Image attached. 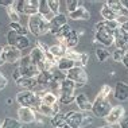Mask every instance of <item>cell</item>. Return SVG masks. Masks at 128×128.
<instances>
[{
    "instance_id": "cell-1",
    "label": "cell",
    "mask_w": 128,
    "mask_h": 128,
    "mask_svg": "<svg viewBox=\"0 0 128 128\" xmlns=\"http://www.w3.org/2000/svg\"><path fill=\"white\" fill-rule=\"evenodd\" d=\"M76 84L72 82L70 80L65 78L64 81L60 82L57 88V97H58V102L61 104H72L76 100Z\"/></svg>"
},
{
    "instance_id": "cell-2",
    "label": "cell",
    "mask_w": 128,
    "mask_h": 128,
    "mask_svg": "<svg viewBox=\"0 0 128 128\" xmlns=\"http://www.w3.org/2000/svg\"><path fill=\"white\" fill-rule=\"evenodd\" d=\"M49 20L44 16H42L40 14H35V15L28 18V30L32 35L35 36H42L44 34L49 32Z\"/></svg>"
},
{
    "instance_id": "cell-3",
    "label": "cell",
    "mask_w": 128,
    "mask_h": 128,
    "mask_svg": "<svg viewBox=\"0 0 128 128\" xmlns=\"http://www.w3.org/2000/svg\"><path fill=\"white\" fill-rule=\"evenodd\" d=\"M16 101L20 104V106L31 108L36 112L38 106H39V104H40V98L38 97V94L32 90H22L16 94Z\"/></svg>"
},
{
    "instance_id": "cell-4",
    "label": "cell",
    "mask_w": 128,
    "mask_h": 128,
    "mask_svg": "<svg viewBox=\"0 0 128 128\" xmlns=\"http://www.w3.org/2000/svg\"><path fill=\"white\" fill-rule=\"evenodd\" d=\"M20 64H19V73L20 77H27V78H36L39 76V69H38L35 65L32 64L30 55H24V57L20 58Z\"/></svg>"
},
{
    "instance_id": "cell-5",
    "label": "cell",
    "mask_w": 128,
    "mask_h": 128,
    "mask_svg": "<svg viewBox=\"0 0 128 128\" xmlns=\"http://www.w3.org/2000/svg\"><path fill=\"white\" fill-rule=\"evenodd\" d=\"M14 7L19 12V15L23 14V15L32 16L38 14L39 0H18V2H14Z\"/></svg>"
},
{
    "instance_id": "cell-6",
    "label": "cell",
    "mask_w": 128,
    "mask_h": 128,
    "mask_svg": "<svg viewBox=\"0 0 128 128\" xmlns=\"http://www.w3.org/2000/svg\"><path fill=\"white\" fill-rule=\"evenodd\" d=\"M66 78L70 80L72 82H74L76 86H84L88 84V74H86L84 68L80 66H74L70 70L66 72Z\"/></svg>"
},
{
    "instance_id": "cell-7",
    "label": "cell",
    "mask_w": 128,
    "mask_h": 128,
    "mask_svg": "<svg viewBox=\"0 0 128 128\" xmlns=\"http://www.w3.org/2000/svg\"><path fill=\"white\" fill-rule=\"evenodd\" d=\"M112 109V104H110L109 98L101 100V98H96L94 101L92 102V112L94 116L101 117V119H105L108 116L109 110Z\"/></svg>"
},
{
    "instance_id": "cell-8",
    "label": "cell",
    "mask_w": 128,
    "mask_h": 128,
    "mask_svg": "<svg viewBox=\"0 0 128 128\" xmlns=\"http://www.w3.org/2000/svg\"><path fill=\"white\" fill-rule=\"evenodd\" d=\"M7 44L10 46H14L16 47L18 50H23V49H27L30 46V39L24 35H19V34L14 32V31L10 30L7 32Z\"/></svg>"
},
{
    "instance_id": "cell-9",
    "label": "cell",
    "mask_w": 128,
    "mask_h": 128,
    "mask_svg": "<svg viewBox=\"0 0 128 128\" xmlns=\"http://www.w3.org/2000/svg\"><path fill=\"white\" fill-rule=\"evenodd\" d=\"M84 119L85 115L82 112L69 110V112L65 113V123L70 128H82L84 127Z\"/></svg>"
},
{
    "instance_id": "cell-10",
    "label": "cell",
    "mask_w": 128,
    "mask_h": 128,
    "mask_svg": "<svg viewBox=\"0 0 128 128\" xmlns=\"http://www.w3.org/2000/svg\"><path fill=\"white\" fill-rule=\"evenodd\" d=\"M3 61L8 62V64H15V62H19L20 58H22V53L20 50H18L16 47L10 46V44H6L3 46Z\"/></svg>"
},
{
    "instance_id": "cell-11",
    "label": "cell",
    "mask_w": 128,
    "mask_h": 128,
    "mask_svg": "<svg viewBox=\"0 0 128 128\" xmlns=\"http://www.w3.org/2000/svg\"><path fill=\"white\" fill-rule=\"evenodd\" d=\"M124 115H126V109H124L123 105L112 106V109L109 110L108 116L105 117V122L108 123V126H113V124H117V123L122 122Z\"/></svg>"
},
{
    "instance_id": "cell-12",
    "label": "cell",
    "mask_w": 128,
    "mask_h": 128,
    "mask_svg": "<svg viewBox=\"0 0 128 128\" xmlns=\"http://www.w3.org/2000/svg\"><path fill=\"white\" fill-rule=\"evenodd\" d=\"M66 15H64V14H58V15H54L53 18H51L49 20V32L53 34V35H57V32L60 31L62 27H64L65 24H68L66 22Z\"/></svg>"
},
{
    "instance_id": "cell-13",
    "label": "cell",
    "mask_w": 128,
    "mask_h": 128,
    "mask_svg": "<svg viewBox=\"0 0 128 128\" xmlns=\"http://www.w3.org/2000/svg\"><path fill=\"white\" fill-rule=\"evenodd\" d=\"M65 57L69 58L70 61H73L76 66H80V68H84L89 61V55L86 53H77L76 50H66Z\"/></svg>"
},
{
    "instance_id": "cell-14",
    "label": "cell",
    "mask_w": 128,
    "mask_h": 128,
    "mask_svg": "<svg viewBox=\"0 0 128 128\" xmlns=\"http://www.w3.org/2000/svg\"><path fill=\"white\" fill-rule=\"evenodd\" d=\"M18 119L22 124H30L34 123L36 119V112L31 108H24V106H20L18 109Z\"/></svg>"
},
{
    "instance_id": "cell-15",
    "label": "cell",
    "mask_w": 128,
    "mask_h": 128,
    "mask_svg": "<svg viewBox=\"0 0 128 128\" xmlns=\"http://www.w3.org/2000/svg\"><path fill=\"white\" fill-rule=\"evenodd\" d=\"M113 43L116 44L117 49L128 53V35L120 30V27L113 32Z\"/></svg>"
},
{
    "instance_id": "cell-16",
    "label": "cell",
    "mask_w": 128,
    "mask_h": 128,
    "mask_svg": "<svg viewBox=\"0 0 128 128\" xmlns=\"http://www.w3.org/2000/svg\"><path fill=\"white\" fill-rule=\"evenodd\" d=\"M113 97L119 101H126L128 98V85L123 81L116 82L115 88H113Z\"/></svg>"
},
{
    "instance_id": "cell-17",
    "label": "cell",
    "mask_w": 128,
    "mask_h": 128,
    "mask_svg": "<svg viewBox=\"0 0 128 128\" xmlns=\"http://www.w3.org/2000/svg\"><path fill=\"white\" fill-rule=\"evenodd\" d=\"M78 40L80 39H78L77 32H76L74 30H70V32H69L64 39L60 40V44H61V46H64L66 50H72L73 47H76L78 44Z\"/></svg>"
},
{
    "instance_id": "cell-18",
    "label": "cell",
    "mask_w": 128,
    "mask_h": 128,
    "mask_svg": "<svg viewBox=\"0 0 128 128\" xmlns=\"http://www.w3.org/2000/svg\"><path fill=\"white\" fill-rule=\"evenodd\" d=\"M94 39L98 43L104 44V46H112L113 44V34L108 32L104 30H96L94 31Z\"/></svg>"
},
{
    "instance_id": "cell-19",
    "label": "cell",
    "mask_w": 128,
    "mask_h": 128,
    "mask_svg": "<svg viewBox=\"0 0 128 128\" xmlns=\"http://www.w3.org/2000/svg\"><path fill=\"white\" fill-rule=\"evenodd\" d=\"M36 112H39L40 115L47 116V117H54L55 115L60 113V104H54V105H44L40 102L38 106Z\"/></svg>"
},
{
    "instance_id": "cell-20",
    "label": "cell",
    "mask_w": 128,
    "mask_h": 128,
    "mask_svg": "<svg viewBox=\"0 0 128 128\" xmlns=\"http://www.w3.org/2000/svg\"><path fill=\"white\" fill-rule=\"evenodd\" d=\"M120 27L119 22L117 20H102V22L96 23L94 26V31L96 30H104V31H108V32H115V31Z\"/></svg>"
},
{
    "instance_id": "cell-21",
    "label": "cell",
    "mask_w": 128,
    "mask_h": 128,
    "mask_svg": "<svg viewBox=\"0 0 128 128\" xmlns=\"http://www.w3.org/2000/svg\"><path fill=\"white\" fill-rule=\"evenodd\" d=\"M68 18L73 19V20H89L90 19V12L85 8L84 6H80L76 11L73 12H69L68 14Z\"/></svg>"
},
{
    "instance_id": "cell-22",
    "label": "cell",
    "mask_w": 128,
    "mask_h": 128,
    "mask_svg": "<svg viewBox=\"0 0 128 128\" xmlns=\"http://www.w3.org/2000/svg\"><path fill=\"white\" fill-rule=\"evenodd\" d=\"M105 4L108 6L112 11H115L117 14V16H126V18H128V11L126 10V7L123 6L122 2H117V0H110V2H106Z\"/></svg>"
},
{
    "instance_id": "cell-23",
    "label": "cell",
    "mask_w": 128,
    "mask_h": 128,
    "mask_svg": "<svg viewBox=\"0 0 128 128\" xmlns=\"http://www.w3.org/2000/svg\"><path fill=\"white\" fill-rule=\"evenodd\" d=\"M76 104H77V106L80 108V110H82V112H88V110H92V102L89 101V98L86 97L84 93H81V94L76 96Z\"/></svg>"
},
{
    "instance_id": "cell-24",
    "label": "cell",
    "mask_w": 128,
    "mask_h": 128,
    "mask_svg": "<svg viewBox=\"0 0 128 128\" xmlns=\"http://www.w3.org/2000/svg\"><path fill=\"white\" fill-rule=\"evenodd\" d=\"M15 82H16V85H18V86L24 88L26 90H31V89H34L38 85L36 78H27V77H20V78L16 80Z\"/></svg>"
},
{
    "instance_id": "cell-25",
    "label": "cell",
    "mask_w": 128,
    "mask_h": 128,
    "mask_svg": "<svg viewBox=\"0 0 128 128\" xmlns=\"http://www.w3.org/2000/svg\"><path fill=\"white\" fill-rule=\"evenodd\" d=\"M55 66H57V69L60 72H62V73H66L68 70H70L72 68H74L76 66V64L73 61H70L69 60V58H66V57H64V58H61V60H58L57 61V65H55Z\"/></svg>"
},
{
    "instance_id": "cell-26",
    "label": "cell",
    "mask_w": 128,
    "mask_h": 128,
    "mask_svg": "<svg viewBox=\"0 0 128 128\" xmlns=\"http://www.w3.org/2000/svg\"><path fill=\"white\" fill-rule=\"evenodd\" d=\"M49 51L57 61L61 60V58H64L65 54H66V49H65L64 46H61V44H54V46L49 47Z\"/></svg>"
},
{
    "instance_id": "cell-27",
    "label": "cell",
    "mask_w": 128,
    "mask_h": 128,
    "mask_svg": "<svg viewBox=\"0 0 128 128\" xmlns=\"http://www.w3.org/2000/svg\"><path fill=\"white\" fill-rule=\"evenodd\" d=\"M38 14H40L42 16H44L47 20H50L53 18V14L50 12V8L47 6V0H39V7H38Z\"/></svg>"
},
{
    "instance_id": "cell-28",
    "label": "cell",
    "mask_w": 128,
    "mask_h": 128,
    "mask_svg": "<svg viewBox=\"0 0 128 128\" xmlns=\"http://www.w3.org/2000/svg\"><path fill=\"white\" fill-rule=\"evenodd\" d=\"M40 102L44 104V105H54V104H58V97L53 92H44Z\"/></svg>"
},
{
    "instance_id": "cell-29",
    "label": "cell",
    "mask_w": 128,
    "mask_h": 128,
    "mask_svg": "<svg viewBox=\"0 0 128 128\" xmlns=\"http://www.w3.org/2000/svg\"><path fill=\"white\" fill-rule=\"evenodd\" d=\"M101 16L104 18V20H116L117 18H119L117 14L115 11H112L106 4H104L102 8H101Z\"/></svg>"
},
{
    "instance_id": "cell-30",
    "label": "cell",
    "mask_w": 128,
    "mask_h": 128,
    "mask_svg": "<svg viewBox=\"0 0 128 128\" xmlns=\"http://www.w3.org/2000/svg\"><path fill=\"white\" fill-rule=\"evenodd\" d=\"M6 12H7V15H8V18L11 19V23H19V20H20V15H19V12L16 11V8L12 6H8L6 8Z\"/></svg>"
},
{
    "instance_id": "cell-31",
    "label": "cell",
    "mask_w": 128,
    "mask_h": 128,
    "mask_svg": "<svg viewBox=\"0 0 128 128\" xmlns=\"http://www.w3.org/2000/svg\"><path fill=\"white\" fill-rule=\"evenodd\" d=\"M65 113H58L54 117H51V126L54 128H60L62 126H65Z\"/></svg>"
},
{
    "instance_id": "cell-32",
    "label": "cell",
    "mask_w": 128,
    "mask_h": 128,
    "mask_svg": "<svg viewBox=\"0 0 128 128\" xmlns=\"http://www.w3.org/2000/svg\"><path fill=\"white\" fill-rule=\"evenodd\" d=\"M2 128H22V123L19 120L7 117V119H4V122H3Z\"/></svg>"
},
{
    "instance_id": "cell-33",
    "label": "cell",
    "mask_w": 128,
    "mask_h": 128,
    "mask_svg": "<svg viewBox=\"0 0 128 128\" xmlns=\"http://www.w3.org/2000/svg\"><path fill=\"white\" fill-rule=\"evenodd\" d=\"M109 51L105 49V47H97L96 49V57H97L98 62H104L109 58Z\"/></svg>"
},
{
    "instance_id": "cell-34",
    "label": "cell",
    "mask_w": 128,
    "mask_h": 128,
    "mask_svg": "<svg viewBox=\"0 0 128 128\" xmlns=\"http://www.w3.org/2000/svg\"><path fill=\"white\" fill-rule=\"evenodd\" d=\"M10 28L14 32L19 34V35H24V36H27V32H28V30L24 28L20 23H10Z\"/></svg>"
},
{
    "instance_id": "cell-35",
    "label": "cell",
    "mask_w": 128,
    "mask_h": 128,
    "mask_svg": "<svg viewBox=\"0 0 128 128\" xmlns=\"http://www.w3.org/2000/svg\"><path fill=\"white\" fill-rule=\"evenodd\" d=\"M112 93V88L109 85H102L101 89H100L98 94L96 96V98H101V100H105V98H109V94Z\"/></svg>"
},
{
    "instance_id": "cell-36",
    "label": "cell",
    "mask_w": 128,
    "mask_h": 128,
    "mask_svg": "<svg viewBox=\"0 0 128 128\" xmlns=\"http://www.w3.org/2000/svg\"><path fill=\"white\" fill-rule=\"evenodd\" d=\"M47 6H49L50 12L53 15H58L60 14V2L58 0H47Z\"/></svg>"
},
{
    "instance_id": "cell-37",
    "label": "cell",
    "mask_w": 128,
    "mask_h": 128,
    "mask_svg": "<svg viewBox=\"0 0 128 128\" xmlns=\"http://www.w3.org/2000/svg\"><path fill=\"white\" fill-rule=\"evenodd\" d=\"M70 30H72V28H70V26H69V24H65V26L62 27V28L57 32V35H55V36H57V39H58V40L64 39V38L66 36L69 32H70Z\"/></svg>"
},
{
    "instance_id": "cell-38",
    "label": "cell",
    "mask_w": 128,
    "mask_h": 128,
    "mask_svg": "<svg viewBox=\"0 0 128 128\" xmlns=\"http://www.w3.org/2000/svg\"><path fill=\"white\" fill-rule=\"evenodd\" d=\"M124 55H126V51H123V50H120V49H116L115 51H113V54H112V58L116 62H122Z\"/></svg>"
},
{
    "instance_id": "cell-39",
    "label": "cell",
    "mask_w": 128,
    "mask_h": 128,
    "mask_svg": "<svg viewBox=\"0 0 128 128\" xmlns=\"http://www.w3.org/2000/svg\"><path fill=\"white\" fill-rule=\"evenodd\" d=\"M66 4H68V11L69 12H73V11H76V10L80 6H81V3L77 2V0H70V2H68Z\"/></svg>"
},
{
    "instance_id": "cell-40",
    "label": "cell",
    "mask_w": 128,
    "mask_h": 128,
    "mask_svg": "<svg viewBox=\"0 0 128 128\" xmlns=\"http://www.w3.org/2000/svg\"><path fill=\"white\" fill-rule=\"evenodd\" d=\"M6 86H7V78H6V76L0 72V92H2Z\"/></svg>"
},
{
    "instance_id": "cell-41",
    "label": "cell",
    "mask_w": 128,
    "mask_h": 128,
    "mask_svg": "<svg viewBox=\"0 0 128 128\" xmlns=\"http://www.w3.org/2000/svg\"><path fill=\"white\" fill-rule=\"evenodd\" d=\"M120 128H128V113L124 115L122 122H120Z\"/></svg>"
},
{
    "instance_id": "cell-42",
    "label": "cell",
    "mask_w": 128,
    "mask_h": 128,
    "mask_svg": "<svg viewBox=\"0 0 128 128\" xmlns=\"http://www.w3.org/2000/svg\"><path fill=\"white\" fill-rule=\"evenodd\" d=\"M120 30H122L124 34H127V35H128V20L126 23H123V24H120Z\"/></svg>"
},
{
    "instance_id": "cell-43",
    "label": "cell",
    "mask_w": 128,
    "mask_h": 128,
    "mask_svg": "<svg viewBox=\"0 0 128 128\" xmlns=\"http://www.w3.org/2000/svg\"><path fill=\"white\" fill-rule=\"evenodd\" d=\"M122 64L126 66L127 69H128V53H126V55L123 57V60H122Z\"/></svg>"
},
{
    "instance_id": "cell-44",
    "label": "cell",
    "mask_w": 128,
    "mask_h": 128,
    "mask_svg": "<svg viewBox=\"0 0 128 128\" xmlns=\"http://www.w3.org/2000/svg\"><path fill=\"white\" fill-rule=\"evenodd\" d=\"M14 2H4V0H0V6H6V8L8 6H12Z\"/></svg>"
},
{
    "instance_id": "cell-45",
    "label": "cell",
    "mask_w": 128,
    "mask_h": 128,
    "mask_svg": "<svg viewBox=\"0 0 128 128\" xmlns=\"http://www.w3.org/2000/svg\"><path fill=\"white\" fill-rule=\"evenodd\" d=\"M18 78H20V73H19V70L18 69H15V72H14V80H18Z\"/></svg>"
},
{
    "instance_id": "cell-46",
    "label": "cell",
    "mask_w": 128,
    "mask_h": 128,
    "mask_svg": "<svg viewBox=\"0 0 128 128\" xmlns=\"http://www.w3.org/2000/svg\"><path fill=\"white\" fill-rule=\"evenodd\" d=\"M2 54H3V47L0 46V66L4 64V61H3V55H2Z\"/></svg>"
},
{
    "instance_id": "cell-47",
    "label": "cell",
    "mask_w": 128,
    "mask_h": 128,
    "mask_svg": "<svg viewBox=\"0 0 128 128\" xmlns=\"http://www.w3.org/2000/svg\"><path fill=\"white\" fill-rule=\"evenodd\" d=\"M122 3H123V6L126 7V10L128 11V2H122Z\"/></svg>"
},
{
    "instance_id": "cell-48",
    "label": "cell",
    "mask_w": 128,
    "mask_h": 128,
    "mask_svg": "<svg viewBox=\"0 0 128 128\" xmlns=\"http://www.w3.org/2000/svg\"><path fill=\"white\" fill-rule=\"evenodd\" d=\"M100 128H113V127H110V126H104V127H100Z\"/></svg>"
},
{
    "instance_id": "cell-49",
    "label": "cell",
    "mask_w": 128,
    "mask_h": 128,
    "mask_svg": "<svg viewBox=\"0 0 128 128\" xmlns=\"http://www.w3.org/2000/svg\"><path fill=\"white\" fill-rule=\"evenodd\" d=\"M60 128H70V127H68L66 124H65V126H62V127H60Z\"/></svg>"
},
{
    "instance_id": "cell-50",
    "label": "cell",
    "mask_w": 128,
    "mask_h": 128,
    "mask_svg": "<svg viewBox=\"0 0 128 128\" xmlns=\"http://www.w3.org/2000/svg\"><path fill=\"white\" fill-rule=\"evenodd\" d=\"M0 128H2V124H0Z\"/></svg>"
}]
</instances>
